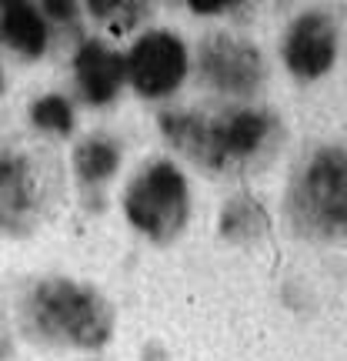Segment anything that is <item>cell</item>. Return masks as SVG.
<instances>
[{"instance_id": "obj_10", "label": "cell", "mask_w": 347, "mask_h": 361, "mask_svg": "<svg viewBox=\"0 0 347 361\" xmlns=\"http://www.w3.org/2000/svg\"><path fill=\"white\" fill-rule=\"evenodd\" d=\"M0 37L11 51L37 57V54H44V44H47V27L30 4H7L0 13Z\"/></svg>"}, {"instance_id": "obj_6", "label": "cell", "mask_w": 347, "mask_h": 361, "mask_svg": "<svg viewBox=\"0 0 347 361\" xmlns=\"http://www.w3.org/2000/svg\"><path fill=\"white\" fill-rule=\"evenodd\" d=\"M201 78L220 94L231 97H251L264 80V61L254 44L234 40L227 34H210L197 54Z\"/></svg>"}, {"instance_id": "obj_4", "label": "cell", "mask_w": 347, "mask_h": 361, "mask_svg": "<svg viewBox=\"0 0 347 361\" xmlns=\"http://www.w3.org/2000/svg\"><path fill=\"white\" fill-rule=\"evenodd\" d=\"M57 164L37 147H0V228L34 231L57 201Z\"/></svg>"}, {"instance_id": "obj_7", "label": "cell", "mask_w": 347, "mask_h": 361, "mask_svg": "<svg viewBox=\"0 0 347 361\" xmlns=\"http://www.w3.org/2000/svg\"><path fill=\"white\" fill-rule=\"evenodd\" d=\"M187 74V54L174 34L151 30L144 34L127 57V78L144 97H168Z\"/></svg>"}, {"instance_id": "obj_15", "label": "cell", "mask_w": 347, "mask_h": 361, "mask_svg": "<svg viewBox=\"0 0 347 361\" xmlns=\"http://www.w3.org/2000/svg\"><path fill=\"white\" fill-rule=\"evenodd\" d=\"M44 13L61 17V20H70V17L77 13V7H74V4H57V0H47V4H44Z\"/></svg>"}, {"instance_id": "obj_5", "label": "cell", "mask_w": 347, "mask_h": 361, "mask_svg": "<svg viewBox=\"0 0 347 361\" xmlns=\"http://www.w3.org/2000/svg\"><path fill=\"white\" fill-rule=\"evenodd\" d=\"M187 180L170 161H160L147 168L141 178L130 184L124 197V211L134 228L151 234L154 241L177 238L180 228L187 224Z\"/></svg>"}, {"instance_id": "obj_13", "label": "cell", "mask_w": 347, "mask_h": 361, "mask_svg": "<svg viewBox=\"0 0 347 361\" xmlns=\"http://www.w3.org/2000/svg\"><path fill=\"white\" fill-rule=\"evenodd\" d=\"M90 13L103 17L114 34H124V30L141 24L144 17L151 13V7L147 4H130V0H97V4H90Z\"/></svg>"}, {"instance_id": "obj_2", "label": "cell", "mask_w": 347, "mask_h": 361, "mask_svg": "<svg viewBox=\"0 0 347 361\" xmlns=\"http://www.w3.org/2000/svg\"><path fill=\"white\" fill-rule=\"evenodd\" d=\"M24 322L37 338L101 348L114 335V308L101 291L77 281H40L24 305Z\"/></svg>"}, {"instance_id": "obj_11", "label": "cell", "mask_w": 347, "mask_h": 361, "mask_svg": "<svg viewBox=\"0 0 347 361\" xmlns=\"http://www.w3.org/2000/svg\"><path fill=\"white\" fill-rule=\"evenodd\" d=\"M270 221L264 207L251 197H231L220 211V234L227 241H254L260 234H267Z\"/></svg>"}, {"instance_id": "obj_1", "label": "cell", "mask_w": 347, "mask_h": 361, "mask_svg": "<svg viewBox=\"0 0 347 361\" xmlns=\"http://www.w3.org/2000/svg\"><path fill=\"white\" fill-rule=\"evenodd\" d=\"M160 130L180 154L210 171H237L264 151L277 130V121L264 111H231L204 117L191 111L160 114Z\"/></svg>"}, {"instance_id": "obj_9", "label": "cell", "mask_w": 347, "mask_h": 361, "mask_svg": "<svg viewBox=\"0 0 347 361\" xmlns=\"http://www.w3.org/2000/svg\"><path fill=\"white\" fill-rule=\"evenodd\" d=\"M74 71H77L80 90L90 104H111L117 97V90L127 78V61L117 51L103 47V44H84L77 51V61H74Z\"/></svg>"}, {"instance_id": "obj_14", "label": "cell", "mask_w": 347, "mask_h": 361, "mask_svg": "<svg viewBox=\"0 0 347 361\" xmlns=\"http://www.w3.org/2000/svg\"><path fill=\"white\" fill-rule=\"evenodd\" d=\"M30 117H34V124L37 128H47V130H57V134H70L74 128V114H70V104L64 97H40L34 107H30Z\"/></svg>"}, {"instance_id": "obj_12", "label": "cell", "mask_w": 347, "mask_h": 361, "mask_svg": "<svg viewBox=\"0 0 347 361\" xmlns=\"http://www.w3.org/2000/svg\"><path fill=\"white\" fill-rule=\"evenodd\" d=\"M120 164V151H117L114 144L107 141V137H90L77 147V154H74V168L84 180H103L111 178Z\"/></svg>"}, {"instance_id": "obj_16", "label": "cell", "mask_w": 347, "mask_h": 361, "mask_svg": "<svg viewBox=\"0 0 347 361\" xmlns=\"http://www.w3.org/2000/svg\"><path fill=\"white\" fill-rule=\"evenodd\" d=\"M237 4H207V0H194L191 4V11L194 13H227V11H234Z\"/></svg>"}, {"instance_id": "obj_3", "label": "cell", "mask_w": 347, "mask_h": 361, "mask_svg": "<svg viewBox=\"0 0 347 361\" xmlns=\"http://www.w3.org/2000/svg\"><path fill=\"white\" fill-rule=\"evenodd\" d=\"M297 231L334 238L347 234V151L321 147L301 164L287 194Z\"/></svg>"}, {"instance_id": "obj_8", "label": "cell", "mask_w": 347, "mask_h": 361, "mask_svg": "<svg viewBox=\"0 0 347 361\" xmlns=\"http://www.w3.org/2000/svg\"><path fill=\"white\" fill-rule=\"evenodd\" d=\"M337 57V30L331 17L324 13H304L297 17L287 37H284V64L297 78H321Z\"/></svg>"}]
</instances>
